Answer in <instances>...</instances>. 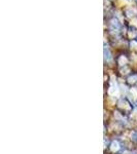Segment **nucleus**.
<instances>
[{
  "mask_svg": "<svg viewBox=\"0 0 137 154\" xmlns=\"http://www.w3.org/2000/svg\"><path fill=\"white\" fill-rule=\"evenodd\" d=\"M116 108H118V110L121 111L123 114H129V113H131L132 110H133L132 104L127 100L126 98L119 99L118 101V104H116Z\"/></svg>",
  "mask_w": 137,
  "mask_h": 154,
  "instance_id": "nucleus-1",
  "label": "nucleus"
},
{
  "mask_svg": "<svg viewBox=\"0 0 137 154\" xmlns=\"http://www.w3.org/2000/svg\"><path fill=\"white\" fill-rule=\"evenodd\" d=\"M109 28H110L111 31H114V32H119L121 30V24L118 21V19L113 18L109 21Z\"/></svg>",
  "mask_w": 137,
  "mask_h": 154,
  "instance_id": "nucleus-3",
  "label": "nucleus"
},
{
  "mask_svg": "<svg viewBox=\"0 0 137 154\" xmlns=\"http://www.w3.org/2000/svg\"><path fill=\"white\" fill-rule=\"evenodd\" d=\"M135 3H136V4H137V0H135Z\"/></svg>",
  "mask_w": 137,
  "mask_h": 154,
  "instance_id": "nucleus-8",
  "label": "nucleus"
},
{
  "mask_svg": "<svg viewBox=\"0 0 137 154\" xmlns=\"http://www.w3.org/2000/svg\"><path fill=\"white\" fill-rule=\"evenodd\" d=\"M104 59H105L106 62H110L111 59H113V57H111V54L110 51H109L108 48H104Z\"/></svg>",
  "mask_w": 137,
  "mask_h": 154,
  "instance_id": "nucleus-5",
  "label": "nucleus"
},
{
  "mask_svg": "<svg viewBox=\"0 0 137 154\" xmlns=\"http://www.w3.org/2000/svg\"><path fill=\"white\" fill-rule=\"evenodd\" d=\"M134 40H135V41H136V42H137V36H136V37H135V39H134Z\"/></svg>",
  "mask_w": 137,
  "mask_h": 154,
  "instance_id": "nucleus-7",
  "label": "nucleus"
},
{
  "mask_svg": "<svg viewBox=\"0 0 137 154\" xmlns=\"http://www.w3.org/2000/svg\"><path fill=\"white\" fill-rule=\"evenodd\" d=\"M131 140L133 141L134 143H137V131H134L131 136Z\"/></svg>",
  "mask_w": 137,
  "mask_h": 154,
  "instance_id": "nucleus-6",
  "label": "nucleus"
},
{
  "mask_svg": "<svg viewBox=\"0 0 137 154\" xmlns=\"http://www.w3.org/2000/svg\"><path fill=\"white\" fill-rule=\"evenodd\" d=\"M127 83H128L130 86L136 85L137 84V74L133 73V74H130V75L127 77Z\"/></svg>",
  "mask_w": 137,
  "mask_h": 154,
  "instance_id": "nucleus-4",
  "label": "nucleus"
},
{
  "mask_svg": "<svg viewBox=\"0 0 137 154\" xmlns=\"http://www.w3.org/2000/svg\"><path fill=\"white\" fill-rule=\"evenodd\" d=\"M122 149H123V146H122V144L119 140L111 141L110 144H109V147H108V150L113 154L119 153V151H122Z\"/></svg>",
  "mask_w": 137,
  "mask_h": 154,
  "instance_id": "nucleus-2",
  "label": "nucleus"
}]
</instances>
